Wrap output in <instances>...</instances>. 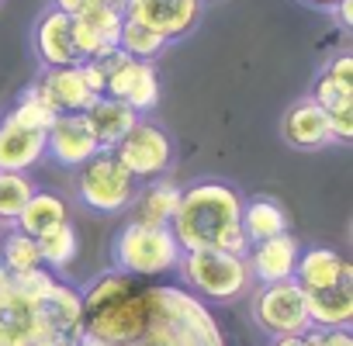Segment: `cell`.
<instances>
[{"label":"cell","instance_id":"8992f818","mask_svg":"<svg viewBox=\"0 0 353 346\" xmlns=\"http://www.w3.org/2000/svg\"><path fill=\"white\" fill-rule=\"evenodd\" d=\"M184 287L201 298V301H236L253 291V277L246 267V256L229 253V250H184L181 263H176Z\"/></svg>","mask_w":353,"mask_h":346},{"label":"cell","instance_id":"7a4b0ae2","mask_svg":"<svg viewBox=\"0 0 353 346\" xmlns=\"http://www.w3.org/2000/svg\"><path fill=\"white\" fill-rule=\"evenodd\" d=\"M243 194L225 181H198L181 191L170 232L181 250H229L246 256L250 243L239 225Z\"/></svg>","mask_w":353,"mask_h":346},{"label":"cell","instance_id":"603a6c76","mask_svg":"<svg viewBox=\"0 0 353 346\" xmlns=\"http://www.w3.org/2000/svg\"><path fill=\"white\" fill-rule=\"evenodd\" d=\"M308 318L315 329H350L353 322V284L325 287V291H305Z\"/></svg>","mask_w":353,"mask_h":346},{"label":"cell","instance_id":"d4e9b609","mask_svg":"<svg viewBox=\"0 0 353 346\" xmlns=\"http://www.w3.org/2000/svg\"><path fill=\"white\" fill-rule=\"evenodd\" d=\"M80 253V236L73 229V222H63L56 229H49L46 236H39V256H42V267L52 270V274H66L73 267Z\"/></svg>","mask_w":353,"mask_h":346},{"label":"cell","instance_id":"52a82bcc","mask_svg":"<svg viewBox=\"0 0 353 346\" xmlns=\"http://www.w3.org/2000/svg\"><path fill=\"white\" fill-rule=\"evenodd\" d=\"M135 181L132 173L114 159L111 149H101L94 159H87L77 170V201L97 215H121L128 212L135 198Z\"/></svg>","mask_w":353,"mask_h":346},{"label":"cell","instance_id":"83f0119b","mask_svg":"<svg viewBox=\"0 0 353 346\" xmlns=\"http://www.w3.org/2000/svg\"><path fill=\"white\" fill-rule=\"evenodd\" d=\"M32 194H35V181L28 173H0V225L11 229Z\"/></svg>","mask_w":353,"mask_h":346},{"label":"cell","instance_id":"d6986e66","mask_svg":"<svg viewBox=\"0 0 353 346\" xmlns=\"http://www.w3.org/2000/svg\"><path fill=\"white\" fill-rule=\"evenodd\" d=\"M294 281L301 291H325V287L353 284V267L332 246H305L294 263Z\"/></svg>","mask_w":353,"mask_h":346},{"label":"cell","instance_id":"cb8c5ba5","mask_svg":"<svg viewBox=\"0 0 353 346\" xmlns=\"http://www.w3.org/2000/svg\"><path fill=\"white\" fill-rule=\"evenodd\" d=\"M63 222H70V205H66L59 194H52V191H35V194L28 198V205L21 208V215H18L14 225H18L25 236L39 239V236H46L49 229L63 225Z\"/></svg>","mask_w":353,"mask_h":346},{"label":"cell","instance_id":"30bf717a","mask_svg":"<svg viewBox=\"0 0 353 346\" xmlns=\"http://www.w3.org/2000/svg\"><path fill=\"white\" fill-rule=\"evenodd\" d=\"M114 159L132 173V181L135 184H145V181H156V177H166L170 166H173V139L163 125L149 121V118H139L128 135L111 149Z\"/></svg>","mask_w":353,"mask_h":346},{"label":"cell","instance_id":"4fadbf2b","mask_svg":"<svg viewBox=\"0 0 353 346\" xmlns=\"http://www.w3.org/2000/svg\"><path fill=\"white\" fill-rule=\"evenodd\" d=\"M101 152V142L94 139L83 114H56V121L46 132V156L63 170H80L87 159Z\"/></svg>","mask_w":353,"mask_h":346},{"label":"cell","instance_id":"277c9868","mask_svg":"<svg viewBox=\"0 0 353 346\" xmlns=\"http://www.w3.org/2000/svg\"><path fill=\"white\" fill-rule=\"evenodd\" d=\"M135 346H229L215 315L181 284H149V325Z\"/></svg>","mask_w":353,"mask_h":346},{"label":"cell","instance_id":"e575fe53","mask_svg":"<svg viewBox=\"0 0 353 346\" xmlns=\"http://www.w3.org/2000/svg\"><path fill=\"white\" fill-rule=\"evenodd\" d=\"M0 250H4V232H0Z\"/></svg>","mask_w":353,"mask_h":346},{"label":"cell","instance_id":"e0dca14e","mask_svg":"<svg viewBox=\"0 0 353 346\" xmlns=\"http://www.w3.org/2000/svg\"><path fill=\"white\" fill-rule=\"evenodd\" d=\"M301 243L291 232H281L274 239L253 243L246 250V267L256 284H277V281H294V263H298Z\"/></svg>","mask_w":353,"mask_h":346},{"label":"cell","instance_id":"ac0fdd59","mask_svg":"<svg viewBox=\"0 0 353 346\" xmlns=\"http://www.w3.org/2000/svg\"><path fill=\"white\" fill-rule=\"evenodd\" d=\"M46 159V132L14 121L11 114L0 118V173H28Z\"/></svg>","mask_w":353,"mask_h":346},{"label":"cell","instance_id":"7c38bea8","mask_svg":"<svg viewBox=\"0 0 353 346\" xmlns=\"http://www.w3.org/2000/svg\"><path fill=\"white\" fill-rule=\"evenodd\" d=\"M125 18L156 32L166 45L184 42L205 18V0H125Z\"/></svg>","mask_w":353,"mask_h":346},{"label":"cell","instance_id":"2e32d148","mask_svg":"<svg viewBox=\"0 0 353 346\" xmlns=\"http://www.w3.org/2000/svg\"><path fill=\"white\" fill-rule=\"evenodd\" d=\"M281 139L291 149H301V152H319V149H325V145L336 142L325 111L312 97H298L284 111V118H281Z\"/></svg>","mask_w":353,"mask_h":346},{"label":"cell","instance_id":"44dd1931","mask_svg":"<svg viewBox=\"0 0 353 346\" xmlns=\"http://www.w3.org/2000/svg\"><path fill=\"white\" fill-rule=\"evenodd\" d=\"M83 118H87L94 139L101 142V149H114V145L128 135V128L139 121V114H135L128 104H121V101H114V97H108V94L94 97V101L87 104Z\"/></svg>","mask_w":353,"mask_h":346},{"label":"cell","instance_id":"836d02e7","mask_svg":"<svg viewBox=\"0 0 353 346\" xmlns=\"http://www.w3.org/2000/svg\"><path fill=\"white\" fill-rule=\"evenodd\" d=\"M301 4H308V8H315V11H332L339 0H301Z\"/></svg>","mask_w":353,"mask_h":346},{"label":"cell","instance_id":"9c48e42d","mask_svg":"<svg viewBox=\"0 0 353 346\" xmlns=\"http://www.w3.org/2000/svg\"><path fill=\"white\" fill-rule=\"evenodd\" d=\"M250 315L253 322L274 339V336H305L312 329L308 301L298 281H277V284H256L250 291Z\"/></svg>","mask_w":353,"mask_h":346},{"label":"cell","instance_id":"8fae6325","mask_svg":"<svg viewBox=\"0 0 353 346\" xmlns=\"http://www.w3.org/2000/svg\"><path fill=\"white\" fill-rule=\"evenodd\" d=\"M308 97L325 111L332 139L336 142H353V56L350 52L332 56L319 70Z\"/></svg>","mask_w":353,"mask_h":346},{"label":"cell","instance_id":"4dcf8cb0","mask_svg":"<svg viewBox=\"0 0 353 346\" xmlns=\"http://www.w3.org/2000/svg\"><path fill=\"white\" fill-rule=\"evenodd\" d=\"M305 346H353L350 329H308L305 332Z\"/></svg>","mask_w":353,"mask_h":346},{"label":"cell","instance_id":"6da1fadb","mask_svg":"<svg viewBox=\"0 0 353 346\" xmlns=\"http://www.w3.org/2000/svg\"><path fill=\"white\" fill-rule=\"evenodd\" d=\"M80 291L52 270L8 274L0 267V346H80Z\"/></svg>","mask_w":353,"mask_h":346},{"label":"cell","instance_id":"ba28073f","mask_svg":"<svg viewBox=\"0 0 353 346\" xmlns=\"http://www.w3.org/2000/svg\"><path fill=\"white\" fill-rule=\"evenodd\" d=\"M104 70V94L128 104L139 118H145L156 104H159V73L156 63H142V59H128L118 49H108L94 59Z\"/></svg>","mask_w":353,"mask_h":346},{"label":"cell","instance_id":"f1b7e54d","mask_svg":"<svg viewBox=\"0 0 353 346\" xmlns=\"http://www.w3.org/2000/svg\"><path fill=\"white\" fill-rule=\"evenodd\" d=\"M14 121H21V125H28V128H39V132H49V125L56 121V111L32 90V87H25V94L14 101V108L8 111Z\"/></svg>","mask_w":353,"mask_h":346},{"label":"cell","instance_id":"7402d4cb","mask_svg":"<svg viewBox=\"0 0 353 346\" xmlns=\"http://www.w3.org/2000/svg\"><path fill=\"white\" fill-rule=\"evenodd\" d=\"M239 225H243V236L246 243H263V239H274L281 232H288L291 218L284 212L281 201L267 198V194H256L250 201H243V215H239Z\"/></svg>","mask_w":353,"mask_h":346},{"label":"cell","instance_id":"ffe728a7","mask_svg":"<svg viewBox=\"0 0 353 346\" xmlns=\"http://www.w3.org/2000/svg\"><path fill=\"white\" fill-rule=\"evenodd\" d=\"M181 184H173L170 177H156L135 187V198L128 205L132 222H145V225H170L176 201H181Z\"/></svg>","mask_w":353,"mask_h":346},{"label":"cell","instance_id":"484cf974","mask_svg":"<svg viewBox=\"0 0 353 346\" xmlns=\"http://www.w3.org/2000/svg\"><path fill=\"white\" fill-rule=\"evenodd\" d=\"M114 49H118V52H125L128 59L156 63V59L166 52V42H163L156 32H149L145 25H139V21L125 18V21H121V28H118V42H114Z\"/></svg>","mask_w":353,"mask_h":346},{"label":"cell","instance_id":"5b68a950","mask_svg":"<svg viewBox=\"0 0 353 346\" xmlns=\"http://www.w3.org/2000/svg\"><path fill=\"white\" fill-rule=\"evenodd\" d=\"M184 250L173 239L170 225H145V222H125L111 243V263L114 270L139 277V281H156L163 274H176Z\"/></svg>","mask_w":353,"mask_h":346},{"label":"cell","instance_id":"d6a6232c","mask_svg":"<svg viewBox=\"0 0 353 346\" xmlns=\"http://www.w3.org/2000/svg\"><path fill=\"white\" fill-rule=\"evenodd\" d=\"M270 346H305V336H274Z\"/></svg>","mask_w":353,"mask_h":346},{"label":"cell","instance_id":"5bb4252c","mask_svg":"<svg viewBox=\"0 0 353 346\" xmlns=\"http://www.w3.org/2000/svg\"><path fill=\"white\" fill-rule=\"evenodd\" d=\"M28 87H32L56 114H83L87 104L97 97V94L90 90V83H87L80 63H77V66H59V70H42Z\"/></svg>","mask_w":353,"mask_h":346},{"label":"cell","instance_id":"4316f807","mask_svg":"<svg viewBox=\"0 0 353 346\" xmlns=\"http://www.w3.org/2000/svg\"><path fill=\"white\" fill-rule=\"evenodd\" d=\"M0 267L8 274H28V270H39L42 267V256H39V239L25 236L18 225H11L4 232V250H0Z\"/></svg>","mask_w":353,"mask_h":346},{"label":"cell","instance_id":"f546056e","mask_svg":"<svg viewBox=\"0 0 353 346\" xmlns=\"http://www.w3.org/2000/svg\"><path fill=\"white\" fill-rule=\"evenodd\" d=\"M49 8H56L66 18H80L94 8H121L125 11V0H49Z\"/></svg>","mask_w":353,"mask_h":346},{"label":"cell","instance_id":"3957f363","mask_svg":"<svg viewBox=\"0 0 353 346\" xmlns=\"http://www.w3.org/2000/svg\"><path fill=\"white\" fill-rule=\"evenodd\" d=\"M83 339L97 346H135L149 325V284L121 270L94 277L80 291Z\"/></svg>","mask_w":353,"mask_h":346},{"label":"cell","instance_id":"1f68e13d","mask_svg":"<svg viewBox=\"0 0 353 346\" xmlns=\"http://www.w3.org/2000/svg\"><path fill=\"white\" fill-rule=\"evenodd\" d=\"M329 14H336V21H339V28H353V0H339V4L329 11Z\"/></svg>","mask_w":353,"mask_h":346},{"label":"cell","instance_id":"9a60e30c","mask_svg":"<svg viewBox=\"0 0 353 346\" xmlns=\"http://www.w3.org/2000/svg\"><path fill=\"white\" fill-rule=\"evenodd\" d=\"M32 49L42 70H59V66H77L80 52L73 42V18L59 14L56 8H46L32 28Z\"/></svg>","mask_w":353,"mask_h":346}]
</instances>
